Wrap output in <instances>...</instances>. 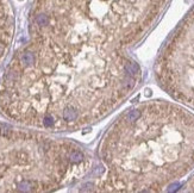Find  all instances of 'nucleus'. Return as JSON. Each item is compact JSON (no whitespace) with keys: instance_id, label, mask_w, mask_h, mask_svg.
I'll use <instances>...</instances> for the list:
<instances>
[{"instance_id":"obj_1","label":"nucleus","mask_w":194,"mask_h":193,"mask_svg":"<svg viewBox=\"0 0 194 193\" xmlns=\"http://www.w3.org/2000/svg\"><path fill=\"white\" fill-rule=\"evenodd\" d=\"M142 79L126 51H105L33 39L21 48L0 86V111L32 126L69 130L107 117Z\"/></svg>"},{"instance_id":"obj_2","label":"nucleus","mask_w":194,"mask_h":193,"mask_svg":"<svg viewBox=\"0 0 194 193\" xmlns=\"http://www.w3.org/2000/svg\"><path fill=\"white\" fill-rule=\"evenodd\" d=\"M93 192H161L194 168V115L161 100L120 113L101 137Z\"/></svg>"},{"instance_id":"obj_3","label":"nucleus","mask_w":194,"mask_h":193,"mask_svg":"<svg viewBox=\"0 0 194 193\" xmlns=\"http://www.w3.org/2000/svg\"><path fill=\"white\" fill-rule=\"evenodd\" d=\"M167 0H36L31 38L126 51L153 26Z\"/></svg>"},{"instance_id":"obj_4","label":"nucleus","mask_w":194,"mask_h":193,"mask_svg":"<svg viewBox=\"0 0 194 193\" xmlns=\"http://www.w3.org/2000/svg\"><path fill=\"white\" fill-rule=\"evenodd\" d=\"M92 159L79 144L0 124V192H48L81 179Z\"/></svg>"},{"instance_id":"obj_5","label":"nucleus","mask_w":194,"mask_h":193,"mask_svg":"<svg viewBox=\"0 0 194 193\" xmlns=\"http://www.w3.org/2000/svg\"><path fill=\"white\" fill-rule=\"evenodd\" d=\"M156 78L174 99L194 110V7L166 43Z\"/></svg>"},{"instance_id":"obj_6","label":"nucleus","mask_w":194,"mask_h":193,"mask_svg":"<svg viewBox=\"0 0 194 193\" xmlns=\"http://www.w3.org/2000/svg\"><path fill=\"white\" fill-rule=\"evenodd\" d=\"M185 191H186V192H194V175H193V177L189 179V181L186 184Z\"/></svg>"}]
</instances>
